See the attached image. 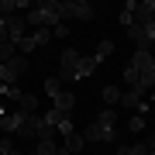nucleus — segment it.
Returning <instances> with one entry per match:
<instances>
[{"label":"nucleus","mask_w":155,"mask_h":155,"mask_svg":"<svg viewBox=\"0 0 155 155\" xmlns=\"http://www.w3.org/2000/svg\"><path fill=\"white\" fill-rule=\"evenodd\" d=\"M28 24L35 31H38V28H48L52 31L59 24V0H41V4H35L28 11Z\"/></svg>","instance_id":"1"},{"label":"nucleus","mask_w":155,"mask_h":155,"mask_svg":"<svg viewBox=\"0 0 155 155\" xmlns=\"http://www.w3.org/2000/svg\"><path fill=\"white\" fill-rule=\"evenodd\" d=\"M93 21V4L86 0H59V21Z\"/></svg>","instance_id":"2"},{"label":"nucleus","mask_w":155,"mask_h":155,"mask_svg":"<svg viewBox=\"0 0 155 155\" xmlns=\"http://www.w3.org/2000/svg\"><path fill=\"white\" fill-rule=\"evenodd\" d=\"M124 31H127V38L134 41L138 52H152V45H155V21H148V24H131V28H124Z\"/></svg>","instance_id":"3"},{"label":"nucleus","mask_w":155,"mask_h":155,"mask_svg":"<svg viewBox=\"0 0 155 155\" xmlns=\"http://www.w3.org/2000/svg\"><path fill=\"white\" fill-rule=\"evenodd\" d=\"M79 52L72 48H62V55H59V83H76V66H79Z\"/></svg>","instance_id":"4"},{"label":"nucleus","mask_w":155,"mask_h":155,"mask_svg":"<svg viewBox=\"0 0 155 155\" xmlns=\"http://www.w3.org/2000/svg\"><path fill=\"white\" fill-rule=\"evenodd\" d=\"M24 72H28V59H24V55H14L11 62L0 66V83H4V86H14Z\"/></svg>","instance_id":"5"},{"label":"nucleus","mask_w":155,"mask_h":155,"mask_svg":"<svg viewBox=\"0 0 155 155\" xmlns=\"http://www.w3.org/2000/svg\"><path fill=\"white\" fill-rule=\"evenodd\" d=\"M83 138H86V141H107V145H114V141H117V127H104V124L93 121V124L83 131Z\"/></svg>","instance_id":"6"},{"label":"nucleus","mask_w":155,"mask_h":155,"mask_svg":"<svg viewBox=\"0 0 155 155\" xmlns=\"http://www.w3.org/2000/svg\"><path fill=\"white\" fill-rule=\"evenodd\" d=\"M24 121H28L24 110H7V117L0 121V127H4L7 134H21V131H24Z\"/></svg>","instance_id":"7"},{"label":"nucleus","mask_w":155,"mask_h":155,"mask_svg":"<svg viewBox=\"0 0 155 155\" xmlns=\"http://www.w3.org/2000/svg\"><path fill=\"white\" fill-rule=\"evenodd\" d=\"M4 21H7V41L17 45L24 35H28V31H24V17H21V14H11V17H4Z\"/></svg>","instance_id":"8"},{"label":"nucleus","mask_w":155,"mask_h":155,"mask_svg":"<svg viewBox=\"0 0 155 155\" xmlns=\"http://www.w3.org/2000/svg\"><path fill=\"white\" fill-rule=\"evenodd\" d=\"M131 17H134V24H148V21H155V0H141V4H134Z\"/></svg>","instance_id":"9"},{"label":"nucleus","mask_w":155,"mask_h":155,"mask_svg":"<svg viewBox=\"0 0 155 155\" xmlns=\"http://www.w3.org/2000/svg\"><path fill=\"white\" fill-rule=\"evenodd\" d=\"M127 66H134L138 72H148V69H155V55H152V52H138V48H134V55H131Z\"/></svg>","instance_id":"10"},{"label":"nucleus","mask_w":155,"mask_h":155,"mask_svg":"<svg viewBox=\"0 0 155 155\" xmlns=\"http://www.w3.org/2000/svg\"><path fill=\"white\" fill-rule=\"evenodd\" d=\"M52 104H55V107H52V110H62V114H72V107H76V97L62 90V93H55V97H52Z\"/></svg>","instance_id":"11"},{"label":"nucleus","mask_w":155,"mask_h":155,"mask_svg":"<svg viewBox=\"0 0 155 155\" xmlns=\"http://www.w3.org/2000/svg\"><path fill=\"white\" fill-rule=\"evenodd\" d=\"M83 145H86V138L79 131H72V134H66V138H62V148H66L69 155H76V152H83Z\"/></svg>","instance_id":"12"},{"label":"nucleus","mask_w":155,"mask_h":155,"mask_svg":"<svg viewBox=\"0 0 155 155\" xmlns=\"http://www.w3.org/2000/svg\"><path fill=\"white\" fill-rule=\"evenodd\" d=\"M100 69V62L93 55H86V59H79V66H76V79H86V76H93V72Z\"/></svg>","instance_id":"13"},{"label":"nucleus","mask_w":155,"mask_h":155,"mask_svg":"<svg viewBox=\"0 0 155 155\" xmlns=\"http://www.w3.org/2000/svg\"><path fill=\"white\" fill-rule=\"evenodd\" d=\"M110 55H114V41H110V38H100V41H97L93 59H97V62H104V59H110Z\"/></svg>","instance_id":"14"},{"label":"nucleus","mask_w":155,"mask_h":155,"mask_svg":"<svg viewBox=\"0 0 155 155\" xmlns=\"http://www.w3.org/2000/svg\"><path fill=\"white\" fill-rule=\"evenodd\" d=\"M100 97H104V104H107V107L121 104V90H117V86H110V83H107L104 90H100Z\"/></svg>","instance_id":"15"},{"label":"nucleus","mask_w":155,"mask_h":155,"mask_svg":"<svg viewBox=\"0 0 155 155\" xmlns=\"http://www.w3.org/2000/svg\"><path fill=\"white\" fill-rule=\"evenodd\" d=\"M114 121H117V114H114V107H104V110L97 114V124H104V127H117Z\"/></svg>","instance_id":"16"},{"label":"nucleus","mask_w":155,"mask_h":155,"mask_svg":"<svg viewBox=\"0 0 155 155\" xmlns=\"http://www.w3.org/2000/svg\"><path fill=\"white\" fill-rule=\"evenodd\" d=\"M14 55H17V45H14V41H0V66L11 62Z\"/></svg>","instance_id":"17"},{"label":"nucleus","mask_w":155,"mask_h":155,"mask_svg":"<svg viewBox=\"0 0 155 155\" xmlns=\"http://www.w3.org/2000/svg\"><path fill=\"white\" fill-rule=\"evenodd\" d=\"M45 93H48V97L62 93V83H59V76H48V79H45Z\"/></svg>","instance_id":"18"},{"label":"nucleus","mask_w":155,"mask_h":155,"mask_svg":"<svg viewBox=\"0 0 155 155\" xmlns=\"http://www.w3.org/2000/svg\"><path fill=\"white\" fill-rule=\"evenodd\" d=\"M55 148H59L55 141H38V148H35L31 155H55Z\"/></svg>","instance_id":"19"},{"label":"nucleus","mask_w":155,"mask_h":155,"mask_svg":"<svg viewBox=\"0 0 155 155\" xmlns=\"http://www.w3.org/2000/svg\"><path fill=\"white\" fill-rule=\"evenodd\" d=\"M31 38H35V45H48L52 41V31L48 28H38V31H31Z\"/></svg>","instance_id":"20"},{"label":"nucleus","mask_w":155,"mask_h":155,"mask_svg":"<svg viewBox=\"0 0 155 155\" xmlns=\"http://www.w3.org/2000/svg\"><path fill=\"white\" fill-rule=\"evenodd\" d=\"M17 14V0H0V17H11Z\"/></svg>","instance_id":"21"},{"label":"nucleus","mask_w":155,"mask_h":155,"mask_svg":"<svg viewBox=\"0 0 155 155\" xmlns=\"http://www.w3.org/2000/svg\"><path fill=\"white\" fill-rule=\"evenodd\" d=\"M145 124H148V121H145V117H141V114H134V117H131V121H127V127H131V131H134V134H141V131H145Z\"/></svg>","instance_id":"22"},{"label":"nucleus","mask_w":155,"mask_h":155,"mask_svg":"<svg viewBox=\"0 0 155 155\" xmlns=\"http://www.w3.org/2000/svg\"><path fill=\"white\" fill-rule=\"evenodd\" d=\"M0 155H21V148H17L11 138H4V141H0Z\"/></svg>","instance_id":"23"},{"label":"nucleus","mask_w":155,"mask_h":155,"mask_svg":"<svg viewBox=\"0 0 155 155\" xmlns=\"http://www.w3.org/2000/svg\"><path fill=\"white\" fill-rule=\"evenodd\" d=\"M52 38H69V24H55V28H52Z\"/></svg>","instance_id":"24"},{"label":"nucleus","mask_w":155,"mask_h":155,"mask_svg":"<svg viewBox=\"0 0 155 155\" xmlns=\"http://www.w3.org/2000/svg\"><path fill=\"white\" fill-rule=\"evenodd\" d=\"M0 41H7V21L0 17Z\"/></svg>","instance_id":"25"},{"label":"nucleus","mask_w":155,"mask_h":155,"mask_svg":"<svg viewBox=\"0 0 155 155\" xmlns=\"http://www.w3.org/2000/svg\"><path fill=\"white\" fill-rule=\"evenodd\" d=\"M4 117H7V104L0 100V121H4Z\"/></svg>","instance_id":"26"},{"label":"nucleus","mask_w":155,"mask_h":155,"mask_svg":"<svg viewBox=\"0 0 155 155\" xmlns=\"http://www.w3.org/2000/svg\"><path fill=\"white\" fill-rule=\"evenodd\" d=\"M55 155H69V152H66V148H62V145H59V148H55Z\"/></svg>","instance_id":"27"},{"label":"nucleus","mask_w":155,"mask_h":155,"mask_svg":"<svg viewBox=\"0 0 155 155\" xmlns=\"http://www.w3.org/2000/svg\"><path fill=\"white\" fill-rule=\"evenodd\" d=\"M148 104H155V90H152V97H148Z\"/></svg>","instance_id":"28"},{"label":"nucleus","mask_w":155,"mask_h":155,"mask_svg":"<svg viewBox=\"0 0 155 155\" xmlns=\"http://www.w3.org/2000/svg\"><path fill=\"white\" fill-rule=\"evenodd\" d=\"M28 155H31V152H28Z\"/></svg>","instance_id":"29"}]
</instances>
